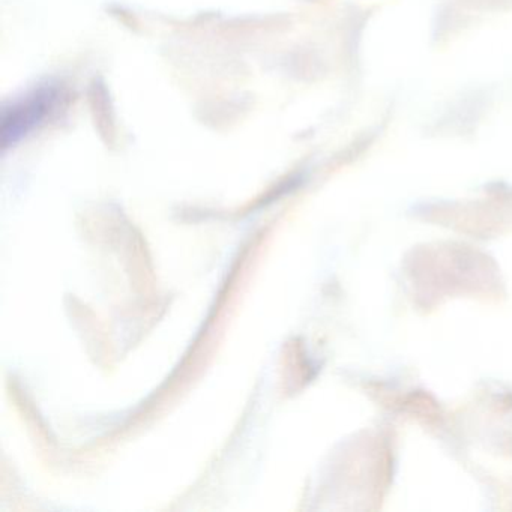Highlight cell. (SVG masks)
<instances>
[{"mask_svg":"<svg viewBox=\"0 0 512 512\" xmlns=\"http://www.w3.org/2000/svg\"><path fill=\"white\" fill-rule=\"evenodd\" d=\"M55 94L52 91H38L31 97L5 109L2 119V145L4 149L19 142L38 122L43 121L47 110L52 109Z\"/></svg>","mask_w":512,"mask_h":512,"instance_id":"6da1fadb","label":"cell"}]
</instances>
